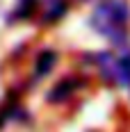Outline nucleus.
<instances>
[{
	"label": "nucleus",
	"instance_id": "obj_1",
	"mask_svg": "<svg viewBox=\"0 0 130 132\" xmlns=\"http://www.w3.org/2000/svg\"><path fill=\"white\" fill-rule=\"evenodd\" d=\"M128 21H130V7L126 0H103L94 14H91L89 23L91 27L112 41L114 46H123L128 39Z\"/></svg>",
	"mask_w": 130,
	"mask_h": 132
},
{
	"label": "nucleus",
	"instance_id": "obj_2",
	"mask_svg": "<svg viewBox=\"0 0 130 132\" xmlns=\"http://www.w3.org/2000/svg\"><path fill=\"white\" fill-rule=\"evenodd\" d=\"M82 84H85V82H82L80 78H64V80H59V82L50 89V93H48V103H64V100H68Z\"/></svg>",
	"mask_w": 130,
	"mask_h": 132
},
{
	"label": "nucleus",
	"instance_id": "obj_3",
	"mask_svg": "<svg viewBox=\"0 0 130 132\" xmlns=\"http://www.w3.org/2000/svg\"><path fill=\"white\" fill-rule=\"evenodd\" d=\"M114 82L130 89V53L114 57Z\"/></svg>",
	"mask_w": 130,
	"mask_h": 132
},
{
	"label": "nucleus",
	"instance_id": "obj_4",
	"mask_svg": "<svg viewBox=\"0 0 130 132\" xmlns=\"http://www.w3.org/2000/svg\"><path fill=\"white\" fill-rule=\"evenodd\" d=\"M55 64H57V53H52V50H43V53L37 57V62H34V80L46 78L52 68H55Z\"/></svg>",
	"mask_w": 130,
	"mask_h": 132
},
{
	"label": "nucleus",
	"instance_id": "obj_5",
	"mask_svg": "<svg viewBox=\"0 0 130 132\" xmlns=\"http://www.w3.org/2000/svg\"><path fill=\"white\" fill-rule=\"evenodd\" d=\"M66 14V0H48V12H46V23H52V21H59Z\"/></svg>",
	"mask_w": 130,
	"mask_h": 132
},
{
	"label": "nucleus",
	"instance_id": "obj_6",
	"mask_svg": "<svg viewBox=\"0 0 130 132\" xmlns=\"http://www.w3.org/2000/svg\"><path fill=\"white\" fill-rule=\"evenodd\" d=\"M37 2L39 0H18V7H16V12L12 14V18L16 21H23V18H30L32 14H34V9H37Z\"/></svg>",
	"mask_w": 130,
	"mask_h": 132
},
{
	"label": "nucleus",
	"instance_id": "obj_7",
	"mask_svg": "<svg viewBox=\"0 0 130 132\" xmlns=\"http://www.w3.org/2000/svg\"><path fill=\"white\" fill-rule=\"evenodd\" d=\"M80 2H89V0H80Z\"/></svg>",
	"mask_w": 130,
	"mask_h": 132
}]
</instances>
